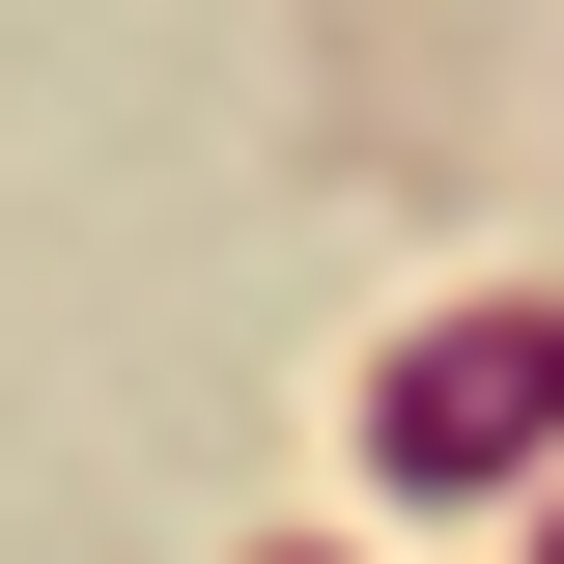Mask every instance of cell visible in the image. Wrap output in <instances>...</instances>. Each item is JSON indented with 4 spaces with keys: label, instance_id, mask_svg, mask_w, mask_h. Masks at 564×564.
Here are the masks:
<instances>
[{
    "label": "cell",
    "instance_id": "6da1fadb",
    "mask_svg": "<svg viewBox=\"0 0 564 564\" xmlns=\"http://www.w3.org/2000/svg\"><path fill=\"white\" fill-rule=\"evenodd\" d=\"M536 423H564V311H480V339L395 367V480H508Z\"/></svg>",
    "mask_w": 564,
    "mask_h": 564
}]
</instances>
